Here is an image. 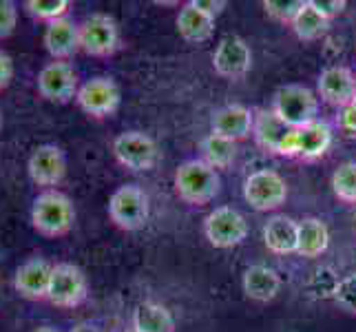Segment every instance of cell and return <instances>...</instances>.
<instances>
[{
    "label": "cell",
    "mask_w": 356,
    "mask_h": 332,
    "mask_svg": "<svg viewBox=\"0 0 356 332\" xmlns=\"http://www.w3.org/2000/svg\"><path fill=\"white\" fill-rule=\"evenodd\" d=\"M35 89H38L40 97H44L47 102H58V104L71 102L76 100L80 89L78 73L67 60H51V63H47L38 71Z\"/></svg>",
    "instance_id": "8fae6325"
},
{
    "label": "cell",
    "mask_w": 356,
    "mask_h": 332,
    "mask_svg": "<svg viewBox=\"0 0 356 332\" xmlns=\"http://www.w3.org/2000/svg\"><path fill=\"white\" fill-rule=\"evenodd\" d=\"M120 27L113 16L97 11L80 22V52L87 56L108 58L120 49Z\"/></svg>",
    "instance_id": "ba28073f"
},
{
    "label": "cell",
    "mask_w": 356,
    "mask_h": 332,
    "mask_svg": "<svg viewBox=\"0 0 356 332\" xmlns=\"http://www.w3.org/2000/svg\"><path fill=\"white\" fill-rule=\"evenodd\" d=\"M316 93L321 95V100L332 104L337 109H343L354 102L356 95V78L354 73L343 67L334 65L321 71V76L316 80Z\"/></svg>",
    "instance_id": "9a60e30c"
},
{
    "label": "cell",
    "mask_w": 356,
    "mask_h": 332,
    "mask_svg": "<svg viewBox=\"0 0 356 332\" xmlns=\"http://www.w3.org/2000/svg\"><path fill=\"white\" fill-rule=\"evenodd\" d=\"M87 297H89V279L84 275V270L69 262L54 264L47 301H51L58 308H76V306L84 303Z\"/></svg>",
    "instance_id": "52a82bcc"
},
{
    "label": "cell",
    "mask_w": 356,
    "mask_h": 332,
    "mask_svg": "<svg viewBox=\"0 0 356 332\" xmlns=\"http://www.w3.org/2000/svg\"><path fill=\"white\" fill-rule=\"evenodd\" d=\"M27 173L35 187H42V191L56 189L67 175L65 151L51 142L35 146L27 159Z\"/></svg>",
    "instance_id": "7c38bea8"
},
{
    "label": "cell",
    "mask_w": 356,
    "mask_h": 332,
    "mask_svg": "<svg viewBox=\"0 0 356 332\" xmlns=\"http://www.w3.org/2000/svg\"><path fill=\"white\" fill-rule=\"evenodd\" d=\"M252 67V52L248 42L239 35H226L219 40L215 54H213V69L217 76L226 80H239L248 76Z\"/></svg>",
    "instance_id": "4fadbf2b"
},
{
    "label": "cell",
    "mask_w": 356,
    "mask_h": 332,
    "mask_svg": "<svg viewBox=\"0 0 356 332\" xmlns=\"http://www.w3.org/2000/svg\"><path fill=\"white\" fill-rule=\"evenodd\" d=\"M0 131H3V113H0Z\"/></svg>",
    "instance_id": "74e56055"
},
{
    "label": "cell",
    "mask_w": 356,
    "mask_h": 332,
    "mask_svg": "<svg viewBox=\"0 0 356 332\" xmlns=\"http://www.w3.org/2000/svg\"><path fill=\"white\" fill-rule=\"evenodd\" d=\"M11 80H14V60L7 52L0 49V91L7 89Z\"/></svg>",
    "instance_id": "836d02e7"
},
{
    "label": "cell",
    "mask_w": 356,
    "mask_h": 332,
    "mask_svg": "<svg viewBox=\"0 0 356 332\" xmlns=\"http://www.w3.org/2000/svg\"><path fill=\"white\" fill-rule=\"evenodd\" d=\"M54 266L49 264L44 257H29L27 262H22L14 275V288L20 297L29 301L47 299L49 284H51Z\"/></svg>",
    "instance_id": "5bb4252c"
},
{
    "label": "cell",
    "mask_w": 356,
    "mask_h": 332,
    "mask_svg": "<svg viewBox=\"0 0 356 332\" xmlns=\"http://www.w3.org/2000/svg\"><path fill=\"white\" fill-rule=\"evenodd\" d=\"M337 122L343 131H350V133H356V106L354 104H348L339 109V116H337Z\"/></svg>",
    "instance_id": "e575fe53"
},
{
    "label": "cell",
    "mask_w": 356,
    "mask_h": 332,
    "mask_svg": "<svg viewBox=\"0 0 356 332\" xmlns=\"http://www.w3.org/2000/svg\"><path fill=\"white\" fill-rule=\"evenodd\" d=\"M305 0H264L266 14L284 24H292V20L297 18Z\"/></svg>",
    "instance_id": "f1b7e54d"
},
{
    "label": "cell",
    "mask_w": 356,
    "mask_h": 332,
    "mask_svg": "<svg viewBox=\"0 0 356 332\" xmlns=\"http://www.w3.org/2000/svg\"><path fill=\"white\" fill-rule=\"evenodd\" d=\"M292 31L297 35L299 40H305V42H312V40H318L321 35L327 33L330 29V20L323 18L318 11L312 7L310 0H305L301 11L297 14V18L292 20Z\"/></svg>",
    "instance_id": "484cf974"
},
{
    "label": "cell",
    "mask_w": 356,
    "mask_h": 332,
    "mask_svg": "<svg viewBox=\"0 0 356 332\" xmlns=\"http://www.w3.org/2000/svg\"><path fill=\"white\" fill-rule=\"evenodd\" d=\"M270 109L290 129H301L318 120V97L303 84H286V87L277 89Z\"/></svg>",
    "instance_id": "277c9868"
},
{
    "label": "cell",
    "mask_w": 356,
    "mask_h": 332,
    "mask_svg": "<svg viewBox=\"0 0 356 332\" xmlns=\"http://www.w3.org/2000/svg\"><path fill=\"white\" fill-rule=\"evenodd\" d=\"M22 9L27 11L33 20H42L49 24L54 20L69 16L71 0H24Z\"/></svg>",
    "instance_id": "4316f807"
},
{
    "label": "cell",
    "mask_w": 356,
    "mask_h": 332,
    "mask_svg": "<svg viewBox=\"0 0 356 332\" xmlns=\"http://www.w3.org/2000/svg\"><path fill=\"white\" fill-rule=\"evenodd\" d=\"M175 193L177 198L188 206H206L211 204L219 191H222V180L219 173L208 166L204 159H186L175 171Z\"/></svg>",
    "instance_id": "7a4b0ae2"
},
{
    "label": "cell",
    "mask_w": 356,
    "mask_h": 332,
    "mask_svg": "<svg viewBox=\"0 0 356 332\" xmlns=\"http://www.w3.org/2000/svg\"><path fill=\"white\" fill-rule=\"evenodd\" d=\"M191 5L195 9H200L208 18L215 20L217 16L224 14V9L228 7V0H191Z\"/></svg>",
    "instance_id": "d6a6232c"
},
{
    "label": "cell",
    "mask_w": 356,
    "mask_h": 332,
    "mask_svg": "<svg viewBox=\"0 0 356 332\" xmlns=\"http://www.w3.org/2000/svg\"><path fill=\"white\" fill-rule=\"evenodd\" d=\"M133 332H175V317L157 301H142L133 310Z\"/></svg>",
    "instance_id": "603a6c76"
},
{
    "label": "cell",
    "mask_w": 356,
    "mask_h": 332,
    "mask_svg": "<svg viewBox=\"0 0 356 332\" xmlns=\"http://www.w3.org/2000/svg\"><path fill=\"white\" fill-rule=\"evenodd\" d=\"M18 24V5L14 0H0V40L9 38Z\"/></svg>",
    "instance_id": "4dcf8cb0"
},
{
    "label": "cell",
    "mask_w": 356,
    "mask_h": 332,
    "mask_svg": "<svg viewBox=\"0 0 356 332\" xmlns=\"http://www.w3.org/2000/svg\"><path fill=\"white\" fill-rule=\"evenodd\" d=\"M108 217L122 230H140L151 215V200L138 184H122L108 198Z\"/></svg>",
    "instance_id": "3957f363"
},
{
    "label": "cell",
    "mask_w": 356,
    "mask_h": 332,
    "mask_svg": "<svg viewBox=\"0 0 356 332\" xmlns=\"http://www.w3.org/2000/svg\"><path fill=\"white\" fill-rule=\"evenodd\" d=\"M243 200L259 213L277 211L288 200V184L277 171H254L243 182Z\"/></svg>",
    "instance_id": "8992f818"
},
{
    "label": "cell",
    "mask_w": 356,
    "mask_h": 332,
    "mask_svg": "<svg viewBox=\"0 0 356 332\" xmlns=\"http://www.w3.org/2000/svg\"><path fill=\"white\" fill-rule=\"evenodd\" d=\"M204 235L215 248H235L248 237V221L232 206H217L204 219Z\"/></svg>",
    "instance_id": "9c48e42d"
},
{
    "label": "cell",
    "mask_w": 356,
    "mask_h": 332,
    "mask_svg": "<svg viewBox=\"0 0 356 332\" xmlns=\"http://www.w3.org/2000/svg\"><path fill=\"white\" fill-rule=\"evenodd\" d=\"M69 332H102L95 324H89V322H82V324H76Z\"/></svg>",
    "instance_id": "d590c367"
},
{
    "label": "cell",
    "mask_w": 356,
    "mask_h": 332,
    "mask_svg": "<svg viewBox=\"0 0 356 332\" xmlns=\"http://www.w3.org/2000/svg\"><path fill=\"white\" fill-rule=\"evenodd\" d=\"M332 191L341 202L356 204V162H346L334 171Z\"/></svg>",
    "instance_id": "83f0119b"
},
{
    "label": "cell",
    "mask_w": 356,
    "mask_h": 332,
    "mask_svg": "<svg viewBox=\"0 0 356 332\" xmlns=\"http://www.w3.org/2000/svg\"><path fill=\"white\" fill-rule=\"evenodd\" d=\"M292 129L286 127L284 122L277 118L273 109H257L254 111V127H252V138L259 149H264L270 155H279L281 144L288 138Z\"/></svg>",
    "instance_id": "ffe728a7"
},
{
    "label": "cell",
    "mask_w": 356,
    "mask_h": 332,
    "mask_svg": "<svg viewBox=\"0 0 356 332\" xmlns=\"http://www.w3.org/2000/svg\"><path fill=\"white\" fill-rule=\"evenodd\" d=\"M241 288H243L248 299L259 301V303H268L279 294L281 277L277 275L275 268L264 266V264H254V266H248L243 270Z\"/></svg>",
    "instance_id": "d6986e66"
},
{
    "label": "cell",
    "mask_w": 356,
    "mask_h": 332,
    "mask_svg": "<svg viewBox=\"0 0 356 332\" xmlns=\"http://www.w3.org/2000/svg\"><path fill=\"white\" fill-rule=\"evenodd\" d=\"M31 332H63V330H58L56 326H38V328H33Z\"/></svg>",
    "instance_id": "8d00e7d4"
},
{
    "label": "cell",
    "mask_w": 356,
    "mask_h": 332,
    "mask_svg": "<svg viewBox=\"0 0 356 332\" xmlns=\"http://www.w3.org/2000/svg\"><path fill=\"white\" fill-rule=\"evenodd\" d=\"M330 246V230L323 219L305 217L299 221V248L297 255L305 260L321 257Z\"/></svg>",
    "instance_id": "cb8c5ba5"
},
{
    "label": "cell",
    "mask_w": 356,
    "mask_h": 332,
    "mask_svg": "<svg viewBox=\"0 0 356 332\" xmlns=\"http://www.w3.org/2000/svg\"><path fill=\"white\" fill-rule=\"evenodd\" d=\"M42 45L54 60H69L80 52V24L73 18H60L44 27Z\"/></svg>",
    "instance_id": "2e32d148"
},
{
    "label": "cell",
    "mask_w": 356,
    "mask_h": 332,
    "mask_svg": "<svg viewBox=\"0 0 356 332\" xmlns=\"http://www.w3.org/2000/svg\"><path fill=\"white\" fill-rule=\"evenodd\" d=\"M29 219L35 232L44 237H63L76 224V206L58 189L40 191L31 204Z\"/></svg>",
    "instance_id": "6da1fadb"
},
{
    "label": "cell",
    "mask_w": 356,
    "mask_h": 332,
    "mask_svg": "<svg viewBox=\"0 0 356 332\" xmlns=\"http://www.w3.org/2000/svg\"><path fill=\"white\" fill-rule=\"evenodd\" d=\"M120 102H122L120 87L108 76H95L87 82H82L76 95V104L80 106L82 113H87L89 118L95 120L113 116L120 109Z\"/></svg>",
    "instance_id": "30bf717a"
},
{
    "label": "cell",
    "mask_w": 356,
    "mask_h": 332,
    "mask_svg": "<svg viewBox=\"0 0 356 332\" xmlns=\"http://www.w3.org/2000/svg\"><path fill=\"white\" fill-rule=\"evenodd\" d=\"M299 131V159L303 162H314L321 159L330 146H332V127L325 120H314Z\"/></svg>",
    "instance_id": "44dd1931"
},
{
    "label": "cell",
    "mask_w": 356,
    "mask_h": 332,
    "mask_svg": "<svg viewBox=\"0 0 356 332\" xmlns=\"http://www.w3.org/2000/svg\"><path fill=\"white\" fill-rule=\"evenodd\" d=\"M310 3H312V7L318 11V14H321L323 18H327V20H332L334 16L343 14L346 7H348L346 0H310Z\"/></svg>",
    "instance_id": "1f68e13d"
},
{
    "label": "cell",
    "mask_w": 356,
    "mask_h": 332,
    "mask_svg": "<svg viewBox=\"0 0 356 332\" xmlns=\"http://www.w3.org/2000/svg\"><path fill=\"white\" fill-rule=\"evenodd\" d=\"M264 244L275 255H297L299 248V221L288 215L268 217L264 226Z\"/></svg>",
    "instance_id": "ac0fdd59"
},
{
    "label": "cell",
    "mask_w": 356,
    "mask_h": 332,
    "mask_svg": "<svg viewBox=\"0 0 356 332\" xmlns=\"http://www.w3.org/2000/svg\"><path fill=\"white\" fill-rule=\"evenodd\" d=\"M252 127H254V111L243 104H226L222 109H217L211 118V133H217L232 142L252 135Z\"/></svg>",
    "instance_id": "e0dca14e"
},
{
    "label": "cell",
    "mask_w": 356,
    "mask_h": 332,
    "mask_svg": "<svg viewBox=\"0 0 356 332\" xmlns=\"http://www.w3.org/2000/svg\"><path fill=\"white\" fill-rule=\"evenodd\" d=\"M200 151H202V159L208 166H213L215 171L228 168L237 157V142L222 138L217 133H208L200 144Z\"/></svg>",
    "instance_id": "d4e9b609"
},
{
    "label": "cell",
    "mask_w": 356,
    "mask_h": 332,
    "mask_svg": "<svg viewBox=\"0 0 356 332\" xmlns=\"http://www.w3.org/2000/svg\"><path fill=\"white\" fill-rule=\"evenodd\" d=\"M113 155L124 168L135 171V173H142V171H153L157 166L159 146L149 133L124 131V133L115 135Z\"/></svg>",
    "instance_id": "5b68a950"
},
{
    "label": "cell",
    "mask_w": 356,
    "mask_h": 332,
    "mask_svg": "<svg viewBox=\"0 0 356 332\" xmlns=\"http://www.w3.org/2000/svg\"><path fill=\"white\" fill-rule=\"evenodd\" d=\"M352 104H354V106H356V95H354V102H352Z\"/></svg>",
    "instance_id": "f35d334b"
},
{
    "label": "cell",
    "mask_w": 356,
    "mask_h": 332,
    "mask_svg": "<svg viewBox=\"0 0 356 332\" xmlns=\"http://www.w3.org/2000/svg\"><path fill=\"white\" fill-rule=\"evenodd\" d=\"M332 299L341 310L356 315V273H350L337 281V288L332 292Z\"/></svg>",
    "instance_id": "f546056e"
},
{
    "label": "cell",
    "mask_w": 356,
    "mask_h": 332,
    "mask_svg": "<svg viewBox=\"0 0 356 332\" xmlns=\"http://www.w3.org/2000/svg\"><path fill=\"white\" fill-rule=\"evenodd\" d=\"M175 24L181 38L191 45H202L206 40H211L215 33V20L202 14L200 9H195L191 3H186L179 9Z\"/></svg>",
    "instance_id": "7402d4cb"
}]
</instances>
